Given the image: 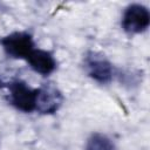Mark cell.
Instances as JSON below:
<instances>
[{"label":"cell","instance_id":"cell-1","mask_svg":"<svg viewBox=\"0 0 150 150\" xmlns=\"http://www.w3.org/2000/svg\"><path fill=\"white\" fill-rule=\"evenodd\" d=\"M83 68L86 74L100 84H108L112 81L115 69L112 63L100 52L88 50L83 57Z\"/></svg>","mask_w":150,"mask_h":150},{"label":"cell","instance_id":"cell-7","mask_svg":"<svg viewBox=\"0 0 150 150\" xmlns=\"http://www.w3.org/2000/svg\"><path fill=\"white\" fill-rule=\"evenodd\" d=\"M84 150H116V146L110 137L101 132H95L88 138Z\"/></svg>","mask_w":150,"mask_h":150},{"label":"cell","instance_id":"cell-4","mask_svg":"<svg viewBox=\"0 0 150 150\" xmlns=\"http://www.w3.org/2000/svg\"><path fill=\"white\" fill-rule=\"evenodd\" d=\"M150 25V12L141 4L129 5L122 15L121 26L129 35H137L145 32Z\"/></svg>","mask_w":150,"mask_h":150},{"label":"cell","instance_id":"cell-2","mask_svg":"<svg viewBox=\"0 0 150 150\" xmlns=\"http://www.w3.org/2000/svg\"><path fill=\"white\" fill-rule=\"evenodd\" d=\"M8 102L19 111L29 114L36 109V88L29 87L20 79H13L8 86Z\"/></svg>","mask_w":150,"mask_h":150},{"label":"cell","instance_id":"cell-5","mask_svg":"<svg viewBox=\"0 0 150 150\" xmlns=\"http://www.w3.org/2000/svg\"><path fill=\"white\" fill-rule=\"evenodd\" d=\"M36 90L35 111L42 115H52L61 108L63 103V95L56 84L53 82H46L36 88Z\"/></svg>","mask_w":150,"mask_h":150},{"label":"cell","instance_id":"cell-6","mask_svg":"<svg viewBox=\"0 0 150 150\" xmlns=\"http://www.w3.org/2000/svg\"><path fill=\"white\" fill-rule=\"evenodd\" d=\"M25 61L28 63L32 70L42 76H48L53 74L57 68V61L54 54L49 50L41 48H34Z\"/></svg>","mask_w":150,"mask_h":150},{"label":"cell","instance_id":"cell-3","mask_svg":"<svg viewBox=\"0 0 150 150\" xmlns=\"http://www.w3.org/2000/svg\"><path fill=\"white\" fill-rule=\"evenodd\" d=\"M0 46L8 57L26 60L29 53L35 48V42L29 32L18 30L2 36L0 39Z\"/></svg>","mask_w":150,"mask_h":150}]
</instances>
